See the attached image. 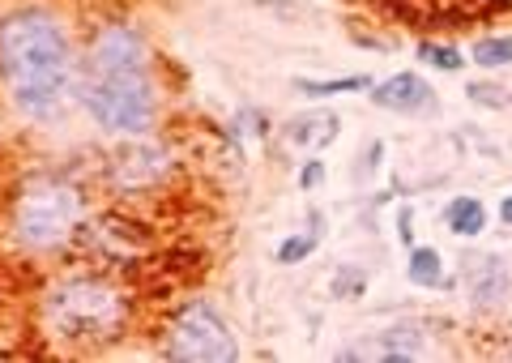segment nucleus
I'll use <instances>...</instances> for the list:
<instances>
[{
  "label": "nucleus",
  "instance_id": "obj_17",
  "mask_svg": "<svg viewBox=\"0 0 512 363\" xmlns=\"http://www.w3.org/2000/svg\"><path fill=\"white\" fill-rule=\"evenodd\" d=\"M320 180H325V163H320V159H312L308 167L299 171V188H316Z\"/></svg>",
  "mask_w": 512,
  "mask_h": 363
},
{
  "label": "nucleus",
  "instance_id": "obj_7",
  "mask_svg": "<svg viewBox=\"0 0 512 363\" xmlns=\"http://www.w3.org/2000/svg\"><path fill=\"white\" fill-rule=\"evenodd\" d=\"M372 103L380 112L419 116V112H431V107H436V94H431V86L419 73H393V77H384V82L372 86Z\"/></svg>",
  "mask_w": 512,
  "mask_h": 363
},
{
  "label": "nucleus",
  "instance_id": "obj_5",
  "mask_svg": "<svg viewBox=\"0 0 512 363\" xmlns=\"http://www.w3.org/2000/svg\"><path fill=\"white\" fill-rule=\"evenodd\" d=\"M171 355L188 363H235L239 346L231 325L210 304H188L171 325Z\"/></svg>",
  "mask_w": 512,
  "mask_h": 363
},
{
  "label": "nucleus",
  "instance_id": "obj_1",
  "mask_svg": "<svg viewBox=\"0 0 512 363\" xmlns=\"http://www.w3.org/2000/svg\"><path fill=\"white\" fill-rule=\"evenodd\" d=\"M0 73L22 116H60L77 82V60L64 26L43 9H22L5 18L0 22Z\"/></svg>",
  "mask_w": 512,
  "mask_h": 363
},
{
  "label": "nucleus",
  "instance_id": "obj_12",
  "mask_svg": "<svg viewBox=\"0 0 512 363\" xmlns=\"http://www.w3.org/2000/svg\"><path fill=\"white\" fill-rule=\"evenodd\" d=\"M333 137H338V116H303L291 124L295 146H329Z\"/></svg>",
  "mask_w": 512,
  "mask_h": 363
},
{
  "label": "nucleus",
  "instance_id": "obj_14",
  "mask_svg": "<svg viewBox=\"0 0 512 363\" xmlns=\"http://www.w3.org/2000/svg\"><path fill=\"white\" fill-rule=\"evenodd\" d=\"M419 60H427L431 69H444V73H457L461 65H466V56L448 43H419Z\"/></svg>",
  "mask_w": 512,
  "mask_h": 363
},
{
  "label": "nucleus",
  "instance_id": "obj_18",
  "mask_svg": "<svg viewBox=\"0 0 512 363\" xmlns=\"http://www.w3.org/2000/svg\"><path fill=\"white\" fill-rule=\"evenodd\" d=\"M397 231H402V240L414 244V227H410V205H402V214H397Z\"/></svg>",
  "mask_w": 512,
  "mask_h": 363
},
{
  "label": "nucleus",
  "instance_id": "obj_10",
  "mask_svg": "<svg viewBox=\"0 0 512 363\" xmlns=\"http://www.w3.org/2000/svg\"><path fill=\"white\" fill-rule=\"evenodd\" d=\"M406 278L414 282V287H440L444 282V257L436 248H410Z\"/></svg>",
  "mask_w": 512,
  "mask_h": 363
},
{
  "label": "nucleus",
  "instance_id": "obj_9",
  "mask_svg": "<svg viewBox=\"0 0 512 363\" xmlns=\"http://www.w3.org/2000/svg\"><path fill=\"white\" fill-rule=\"evenodd\" d=\"M444 223L457 240H474V235L487 231V205L478 197H453L448 210H444Z\"/></svg>",
  "mask_w": 512,
  "mask_h": 363
},
{
  "label": "nucleus",
  "instance_id": "obj_11",
  "mask_svg": "<svg viewBox=\"0 0 512 363\" xmlns=\"http://www.w3.org/2000/svg\"><path fill=\"white\" fill-rule=\"evenodd\" d=\"M376 82L367 73H355V77H333V82H308V77H299L295 90L308 94V99H333V94H355V90H372Z\"/></svg>",
  "mask_w": 512,
  "mask_h": 363
},
{
  "label": "nucleus",
  "instance_id": "obj_19",
  "mask_svg": "<svg viewBox=\"0 0 512 363\" xmlns=\"http://www.w3.org/2000/svg\"><path fill=\"white\" fill-rule=\"evenodd\" d=\"M500 223H504V227H512V193L500 201Z\"/></svg>",
  "mask_w": 512,
  "mask_h": 363
},
{
  "label": "nucleus",
  "instance_id": "obj_15",
  "mask_svg": "<svg viewBox=\"0 0 512 363\" xmlns=\"http://www.w3.org/2000/svg\"><path fill=\"white\" fill-rule=\"evenodd\" d=\"M316 252V235H291V240L278 244V261L282 265H299L303 257H312Z\"/></svg>",
  "mask_w": 512,
  "mask_h": 363
},
{
  "label": "nucleus",
  "instance_id": "obj_3",
  "mask_svg": "<svg viewBox=\"0 0 512 363\" xmlns=\"http://www.w3.org/2000/svg\"><path fill=\"white\" fill-rule=\"evenodd\" d=\"M82 103L94 116V124L107 133L137 137L154 124L158 94L150 69H124V73H86Z\"/></svg>",
  "mask_w": 512,
  "mask_h": 363
},
{
  "label": "nucleus",
  "instance_id": "obj_2",
  "mask_svg": "<svg viewBox=\"0 0 512 363\" xmlns=\"http://www.w3.org/2000/svg\"><path fill=\"white\" fill-rule=\"evenodd\" d=\"M47 334L69 342H107L128 321V299L107 278H64L43 299Z\"/></svg>",
  "mask_w": 512,
  "mask_h": 363
},
{
  "label": "nucleus",
  "instance_id": "obj_13",
  "mask_svg": "<svg viewBox=\"0 0 512 363\" xmlns=\"http://www.w3.org/2000/svg\"><path fill=\"white\" fill-rule=\"evenodd\" d=\"M470 56H474V65H483V69H508L512 65V39L508 35L478 39Z\"/></svg>",
  "mask_w": 512,
  "mask_h": 363
},
{
  "label": "nucleus",
  "instance_id": "obj_6",
  "mask_svg": "<svg viewBox=\"0 0 512 363\" xmlns=\"http://www.w3.org/2000/svg\"><path fill=\"white\" fill-rule=\"evenodd\" d=\"M124 69H150V47L133 26H107L94 35L86 52V73H124Z\"/></svg>",
  "mask_w": 512,
  "mask_h": 363
},
{
  "label": "nucleus",
  "instance_id": "obj_8",
  "mask_svg": "<svg viewBox=\"0 0 512 363\" xmlns=\"http://www.w3.org/2000/svg\"><path fill=\"white\" fill-rule=\"evenodd\" d=\"M470 295L478 308H491L508 295V270L500 257H478V265L470 270Z\"/></svg>",
  "mask_w": 512,
  "mask_h": 363
},
{
  "label": "nucleus",
  "instance_id": "obj_16",
  "mask_svg": "<svg viewBox=\"0 0 512 363\" xmlns=\"http://www.w3.org/2000/svg\"><path fill=\"white\" fill-rule=\"evenodd\" d=\"M470 99H474V103H483V107H504V90H500V86L474 82V86H470Z\"/></svg>",
  "mask_w": 512,
  "mask_h": 363
},
{
  "label": "nucleus",
  "instance_id": "obj_4",
  "mask_svg": "<svg viewBox=\"0 0 512 363\" xmlns=\"http://www.w3.org/2000/svg\"><path fill=\"white\" fill-rule=\"evenodd\" d=\"M82 218V193L64 180H35L13 205V235L26 248H56Z\"/></svg>",
  "mask_w": 512,
  "mask_h": 363
}]
</instances>
